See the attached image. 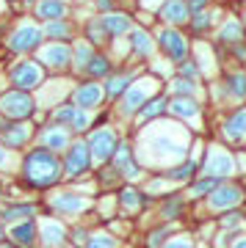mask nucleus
<instances>
[{
	"label": "nucleus",
	"mask_w": 246,
	"mask_h": 248,
	"mask_svg": "<svg viewBox=\"0 0 246 248\" xmlns=\"http://www.w3.org/2000/svg\"><path fill=\"white\" fill-rule=\"evenodd\" d=\"M244 229H246V215H244Z\"/></svg>",
	"instance_id": "56"
},
{
	"label": "nucleus",
	"mask_w": 246,
	"mask_h": 248,
	"mask_svg": "<svg viewBox=\"0 0 246 248\" xmlns=\"http://www.w3.org/2000/svg\"><path fill=\"white\" fill-rule=\"evenodd\" d=\"M193 63H196L199 75H213V69H216V66H213V58H211V50L205 45H196V61Z\"/></svg>",
	"instance_id": "44"
},
{
	"label": "nucleus",
	"mask_w": 246,
	"mask_h": 248,
	"mask_svg": "<svg viewBox=\"0 0 246 248\" xmlns=\"http://www.w3.org/2000/svg\"><path fill=\"white\" fill-rule=\"evenodd\" d=\"M196 174H199V166H196V160L193 157L183 160V163H177V166H172V169H166V171H160V177L166 179V182H172L175 187L188 185Z\"/></svg>",
	"instance_id": "26"
},
{
	"label": "nucleus",
	"mask_w": 246,
	"mask_h": 248,
	"mask_svg": "<svg viewBox=\"0 0 246 248\" xmlns=\"http://www.w3.org/2000/svg\"><path fill=\"white\" fill-rule=\"evenodd\" d=\"M111 169L119 177H124L127 182H136V179L144 177V169L136 163V155H133V143L124 141V138L116 143V152H114V157H111Z\"/></svg>",
	"instance_id": "16"
},
{
	"label": "nucleus",
	"mask_w": 246,
	"mask_h": 248,
	"mask_svg": "<svg viewBox=\"0 0 246 248\" xmlns=\"http://www.w3.org/2000/svg\"><path fill=\"white\" fill-rule=\"evenodd\" d=\"M219 39L221 42H227V45H238V42H244V25L235 22V19H227L219 31Z\"/></svg>",
	"instance_id": "38"
},
{
	"label": "nucleus",
	"mask_w": 246,
	"mask_h": 248,
	"mask_svg": "<svg viewBox=\"0 0 246 248\" xmlns=\"http://www.w3.org/2000/svg\"><path fill=\"white\" fill-rule=\"evenodd\" d=\"M11 166H14V155L6 146H0V171H9Z\"/></svg>",
	"instance_id": "49"
},
{
	"label": "nucleus",
	"mask_w": 246,
	"mask_h": 248,
	"mask_svg": "<svg viewBox=\"0 0 246 248\" xmlns=\"http://www.w3.org/2000/svg\"><path fill=\"white\" fill-rule=\"evenodd\" d=\"M191 130H185L183 124H177L175 119H158V122L147 124L139 130V138L133 143V155L141 169H155L166 171L177 163L188 160L191 152Z\"/></svg>",
	"instance_id": "1"
},
{
	"label": "nucleus",
	"mask_w": 246,
	"mask_h": 248,
	"mask_svg": "<svg viewBox=\"0 0 246 248\" xmlns=\"http://www.w3.org/2000/svg\"><path fill=\"white\" fill-rule=\"evenodd\" d=\"M34 218H39V204L36 202H9L0 210V226L3 229L22 221H34Z\"/></svg>",
	"instance_id": "22"
},
{
	"label": "nucleus",
	"mask_w": 246,
	"mask_h": 248,
	"mask_svg": "<svg viewBox=\"0 0 246 248\" xmlns=\"http://www.w3.org/2000/svg\"><path fill=\"white\" fill-rule=\"evenodd\" d=\"M91 55H94V47L88 45V42H80L78 47H72V66H75V72L86 69V63L91 61Z\"/></svg>",
	"instance_id": "42"
},
{
	"label": "nucleus",
	"mask_w": 246,
	"mask_h": 248,
	"mask_svg": "<svg viewBox=\"0 0 246 248\" xmlns=\"http://www.w3.org/2000/svg\"><path fill=\"white\" fill-rule=\"evenodd\" d=\"M172 97H193V99H199V86L191 83V80L177 78V80H172Z\"/></svg>",
	"instance_id": "43"
},
{
	"label": "nucleus",
	"mask_w": 246,
	"mask_h": 248,
	"mask_svg": "<svg viewBox=\"0 0 246 248\" xmlns=\"http://www.w3.org/2000/svg\"><path fill=\"white\" fill-rule=\"evenodd\" d=\"M139 78L136 72H111L105 80H103V91H105V102H116V99L122 97L124 91H127V86H130L133 80Z\"/></svg>",
	"instance_id": "25"
},
{
	"label": "nucleus",
	"mask_w": 246,
	"mask_h": 248,
	"mask_svg": "<svg viewBox=\"0 0 246 248\" xmlns=\"http://www.w3.org/2000/svg\"><path fill=\"white\" fill-rule=\"evenodd\" d=\"M216 185H219V179L196 174V177L188 182V196H185V199H193V202H199V199H208V196L213 193V187H216Z\"/></svg>",
	"instance_id": "33"
},
{
	"label": "nucleus",
	"mask_w": 246,
	"mask_h": 248,
	"mask_svg": "<svg viewBox=\"0 0 246 248\" xmlns=\"http://www.w3.org/2000/svg\"><path fill=\"white\" fill-rule=\"evenodd\" d=\"M86 240H88V229H86V226H72L70 234H67V243H70L72 248H83Z\"/></svg>",
	"instance_id": "46"
},
{
	"label": "nucleus",
	"mask_w": 246,
	"mask_h": 248,
	"mask_svg": "<svg viewBox=\"0 0 246 248\" xmlns=\"http://www.w3.org/2000/svg\"><path fill=\"white\" fill-rule=\"evenodd\" d=\"M70 102L80 110H86V113L94 116L100 108L105 105V91H103V83H97V80H83L78 83L70 94Z\"/></svg>",
	"instance_id": "12"
},
{
	"label": "nucleus",
	"mask_w": 246,
	"mask_h": 248,
	"mask_svg": "<svg viewBox=\"0 0 246 248\" xmlns=\"http://www.w3.org/2000/svg\"><path fill=\"white\" fill-rule=\"evenodd\" d=\"M160 248H196V240H193L191 234H177L175 232Z\"/></svg>",
	"instance_id": "45"
},
{
	"label": "nucleus",
	"mask_w": 246,
	"mask_h": 248,
	"mask_svg": "<svg viewBox=\"0 0 246 248\" xmlns=\"http://www.w3.org/2000/svg\"><path fill=\"white\" fill-rule=\"evenodd\" d=\"M141 3H144V6H147V9H155V6H158L160 0H141Z\"/></svg>",
	"instance_id": "53"
},
{
	"label": "nucleus",
	"mask_w": 246,
	"mask_h": 248,
	"mask_svg": "<svg viewBox=\"0 0 246 248\" xmlns=\"http://www.w3.org/2000/svg\"><path fill=\"white\" fill-rule=\"evenodd\" d=\"M227 248H246V234H235V237L229 240Z\"/></svg>",
	"instance_id": "50"
},
{
	"label": "nucleus",
	"mask_w": 246,
	"mask_h": 248,
	"mask_svg": "<svg viewBox=\"0 0 246 248\" xmlns=\"http://www.w3.org/2000/svg\"><path fill=\"white\" fill-rule=\"evenodd\" d=\"M19 179L28 190H53L64 182L61 157L42 146H31L19 157Z\"/></svg>",
	"instance_id": "2"
},
{
	"label": "nucleus",
	"mask_w": 246,
	"mask_h": 248,
	"mask_svg": "<svg viewBox=\"0 0 246 248\" xmlns=\"http://www.w3.org/2000/svg\"><path fill=\"white\" fill-rule=\"evenodd\" d=\"M166 116L183 124L185 130L199 133L202 127V102L193 97H166Z\"/></svg>",
	"instance_id": "9"
},
{
	"label": "nucleus",
	"mask_w": 246,
	"mask_h": 248,
	"mask_svg": "<svg viewBox=\"0 0 246 248\" xmlns=\"http://www.w3.org/2000/svg\"><path fill=\"white\" fill-rule=\"evenodd\" d=\"M246 199V190L244 185H238L235 179H227V182H219L213 187V193L205 199V207L216 215H224V213H232L238 210Z\"/></svg>",
	"instance_id": "8"
},
{
	"label": "nucleus",
	"mask_w": 246,
	"mask_h": 248,
	"mask_svg": "<svg viewBox=\"0 0 246 248\" xmlns=\"http://www.w3.org/2000/svg\"><path fill=\"white\" fill-rule=\"evenodd\" d=\"M39 66L50 72H64L72 66V47L67 42H50V45L39 47Z\"/></svg>",
	"instance_id": "17"
},
{
	"label": "nucleus",
	"mask_w": 246,
	"mask_h": 248,
	"mask_svg": "<svg viewBox=\"0 0 246 248\" xmlns=\"http://www.w3.org/2000/svg\"><path fill=\"white\" fill-rule=\"evenodd\" d=\"M175 232H177L175 223H163V226H155V229L147 234V248H160L169 237H172V234H175Z\"/></svg>",
	"instance_id": "39"
},
{
	"label": "nucleus",
	"mask_w": 246,
	"mask_h": 248,
	"mask_svg": "<svg viewBox=\"0 0 246 248\" xmlns=\"http://www.w3.org/2000/svg\"><path fill=\"white\" fill-rule=\"evenodd\" d=\"M185 6H188V11H202L208 6V0H188Z\"/></svg>",
	"instance_id": "51"
},
{
	"label": "nucleus",
	"mask_w": 246,
	"mask_h": 248,
	"mask_svg": "<svg viewBox=\"0 0 246 248\" xmlns=\"http://www.w3.org/2000/svg\"><path fill=\"white\" fill-rule=\"evenodd\" d=\"M83 248H119V237H114L111 232H88Z\"/></svg>",
	"instance_id": "37"
},
{
	"label": "nucleus",
	"mask_w": 246,
	"mask_h": 248,
	"mask_svg": "<svg viewBox=\"0 0 246 248\" xmlns=\"http://www.w3.org/2000/svg\"><path fill=\"white\" fill-rule=\"evenodd\" d=\"M163 116H166V97H163V94H158V97H152L150 102L139 110V113L133 116V122H136V127L141 130V127H147V124L163 119Z\"/></svg>",
	"instance_id": "28"
},
{
	"label": "nucleus",
	"mask_w": 246,
	"mask_h": 248,
	"mask_svg": "<svg viewBox=\"0 0 246 248\" xmlns=\"http://www.w3.org/2000/svg\"><path fill=\"white\" fill-rule=\"evenodd\" d=\"M36 146H42V149L53 152V155H58L61 157L64 152H67V146L72 143V135L64 130V127H58V124H44V127H39L36 130Z\"/></svg>",
	"instance_id": "19"
},
{
	"label": "nucleus",
	"mask_w": 246,
	"mask_h": 248,
	"mask_svg": "<svg viewBox=\"0 0 246 248\" xmlns=\"http://www.w3.org/2000/svg\"><path fill=\"white\" fill-rule=\"evenodd\" d=\"M9 80H11V86L17 91H25V94H34L39 86L44 83V69L39 66L36 61H19L11 66L9 72Z\"/></svg>",
	"instance_id": "15"
},
{
	"label": "nucleus",
	"mask_w": 246,
	"mask_h": 248,
	"mask_svg": "<svg viewBox=\"0 0 246 248\" xmlns=\"http://www.w3.org/2000/svg\"><path fill=\"white\" fill-rule=\"evenodd\" d=\"M180 78H183V80H191V83H196V80L202 78V75H199V69H196V63L188 58V61L180 63Z\"/></svg>",
	"instance_id": "47"
},
{
	"label": "nucleus",
	"mask_w": 246,
	"mask_h": 248,
	"mask_svg": "<svg viewBox=\"0 0 246 248\" xmlns=\"http://www.w3.org/2000/svg\"><path fill=\"white\" fill-rule=\"evenodd\" d=\"M36 127L31 122H0V146H6L9 152L25 149L28 143L34 141Z\"/></svg>",
	"instance_id": "14"
},
{
	"label": "nucleus",
	"mask_w": 246,
	"mask_h": 248,
	"mask_svg": "<svg viewBox=\"0 0 246 248\" xmlns=\"http://www.w3.org/2000/svg\"><path fill=\"white\" fill-rule=\"evenodd\" d=\"M36 110L39 108H36L34 94H25V91L17 89H9L0 94V116L6 122H31Z\"/></svg>",
	"instance_id": "7"
},
{
	"label": "nucleus",
	"mask_w": 246,
	"mask_h": 248,
	"mask_svg": "<svg viewBox=\"0 0 246 248\" xmlns=\"http://www.w3.org/2000/svg\"><path fill=\"white\" fill-rule=\"evenodd\" d=\"M50 122L58 124V127H64V130H67L72 138H83V135H86L91 127H94V119H91V113L80 110V108H75L72 102H64V105L53 108Z\"/></svg>",
	"instance_id": "10"
},
{
	"label": "nucleus",
	"mask_w": 246,
	"mask_h": 248,
	"mask_svg": "<svg viewBox=\"0 0 246 248\" xmlns=\"http://www.w3.org/2000/svg\"><path fill=\"white\" fill-rule=\"evenodd\" d=\"M64 248H72V246H64Z\"/></svg>",
	"instance_id": "57"
},
{
	"label": "nucleus",
	"mask_w": 246,
	"mask_h": 248,
	"mask_svg": "<svg viewBox=\"0 0 246 248\" xmlns=\"http://www.w3.org/2000/svg\"><path fill=\"white\" fill-rule=\"evenodd\" d=\"M158 45H160V50H163V55H166L169 61H175L177 66H180L183 61H188V39H185L180 31H175V28L160 31Z\"/></svg>",
	"instance_id": "21"
},
{
	"label": "nucleus",
	"mask_w": 246,
	"mask_h": 248,
	"mask_svg": "<svg viewBox=\"0 0 246 248\" xmlns=\"http://www.w3.org/2000/svg\"><path fill=\"white\" fill-rule=\"evenodd\" d=\"M42 47V31L36 25H19L14 33L9 36V50L11 53H31Z\"/></svg>",
	"instance_id": "23"
},
{
	"label": "nucleus",
	"mask_w": 246,
	"mask_h": 248,
	"mask_svg": "<svg viewBox=\"0 0 246 248\" xmlns=\"http://www.w3.org/2000/svg\"><path fill=\"white\" fill-rule=\"evenodd\" d=\"M83 141L88 146V155H91V166H108L111 157L116 152V143L122 141V135L116 133V127H108V124H94Z\"/></svg>",
	"instance_id": "5"
},
{
	"label": "nucleus",
	"mask_w": 246,
	"mask_h": 248,
	"mask_svg": "<svg viewBox=\"0 0 246 248\" xmlns=\"http://www.w3.org/2000/svg\"><path fill=\"white\" fill-rule=\"evenodd\" d=\"M72 94V83L70 80H61V78H55L50 80V83H42L39 89H36L34 99H36V108H58L67 102V97Z\"/></svg>",
	"instance_id": "18"
},
{
	"label": "nucleus",
	"mask_w": 246,
	"mask_h": 248,
	"mask_svg": "<svg viewBox=\"0 0 246 248\" xmlns=\"http://www.w3.org/2000/svg\"><path fill=\"white\" fill-rule=\"evenodd\" d=\"M94 207L91 196L80 193V190H55L53 196H47V210L53 218H67L75 221L80 215H86Z\"/></svg>",
	"instance_id": "6"
},
{
	"label": "nucleus",
	"mask_w": 246,
	"mask_h": 248,
	"mask_svg": "<svg viewBox=\"0 0 246 248\" xmlns=\"http://www.w3.org/2000/svg\"><path fill=\"white\" fill-rule=\"evenodd\" d=\"M244 229V215L232 210V213H224L219 218V232H227V234H241Z\"/></svg>",
	"instance_id": "40"
},
{
	"label": "nucleus",
	"mask_w": 246,
	"mask_h": 248,
	"mask_svg": "<svg viewBox=\"0 0 246 248\" xmlns=\"http://www.w3.org/2000/svg\"><path fill=\"white\" fill-rule=\"evenodd\" d=\"M114 199H116V204L122 207V213H127V215L141 213V210L147 207V202H150V196L144 193V190H139L136 185H124Z\"/></svg>",
	"instance_id": "24"
},
{
	"label": "nucleus",
	"mask_w": 246,
	"mask_h": 248,
	"mask_svg": "<svg viewBox=\"0 0 246 248\" xmlns=\"http://www.w3.org/2000/svg\"><path fill=\"white\" fill-rule=\"evenodd\" d=\"M193 31H196V33H202V31H208V28H211V14H202V11H199V14H196V17H193Z\"/></svg>",
	"instance_id": "48"
},
{
	"label": "nucleus",
	"mask_w": 246,
	"mask_h": 248,
	"mask_svg": "<svg viewBox=\"0 0 246 248\" xmlns=\"http://www.w3.org/2000/svg\"><path fill=\"white\" fill-rule=\"evenodd\" d=\"M221 138H224V146H238V143H246V105L235 108L224 116L221 122Z\"/></svg>",
	"instance_id": "20"
},
{
	"label": "nucleus",
	"mask_w": 246,
	"mask_h": 248,
	"mask_svg": "<svg viewBox=\"0 0 246 248\" xmlns=\"http://www.w3.org/2000/svg\"><path fill=\"white\" fill-rule=\"evenodd\" d=\"M100 22H103V28H105V36H122L133 28L130 17H124V14H108V17L100 19Z\"/></svg>",
	"instance_id": "35"
},
{
	"label": "nucleus",
	"mask_w": 246,
	"mask_h": 248,
	"mask_svg": "<svg viewBox=\"0 0 246 248\" xmlns=\"http://www.w3.org/2000/svg\"><path fill=\"white\" fill-rule=\"evenodd\" d=\"M158 94H160V80L155 75H139L127 86V91L116 99V113H119V119H133L141 108L147 105L152 97H158Z\"/></svg>",
	"instance_id": "3"
},
{
	"label": "nucleus",
	"mask_w": 246,
	"mask_h": 248,
	"mask_svg": "<svg viewBox=\"0 0 246 248\" xmlns=\"http://www.w3.org/2000/svg\"><path fill=\"white\" fill-rule=\"evenodd\" d=\"M97 9H103V11L111 9V0H97Z\"/></svg>",
	"instance_id": "52"
},
{
	"label": "nucleus",
	"mask_w": 246,
	"mask_h": 248,
	"mask_svg": "<svg viewBox=\"0 0 246 248\" xmlns=\"http://www.w3.org/2000/svg\"><path fill=\"white\" fill-rule=\"evenodd\" d=\"M114 72V63H111V58L103 53H94L91 55V61L86 63V69H83V75H86L88 80H97V83H103V80L108 78Z\"/></svg>",
	"instance_id": "31"
},
{
	"label": "nucleus",
	"mask_w": 246,
	"mask_h": 248,
	"mask_svg": "<svg viewBox=\"0 0 246 248\" xmlns=\"http://www.w3.org/2000/svg\"><path fill=\"white\" fill-rule=\"evenodd\" d=\"M196 166H199L202 177H213L219 182H227V179H232L238 174L235 152H229L224 143H211L202 155V163H196Z\"/></svg>",
	"instance_id": "4"
},
{
	"label": "nucleus",
	"mask_w": 246,
	"mask_h": 248,
	"mask_svg": "<svg viewBox=\"0 0 246 248\" xmlns=\"http://www.w3.org/2000/svg\"><path fill=\"white\" fill-rule=\"evenodd\" d=\"M6 240L14 243L17 248H36V218L34 221H22V223L9 226Z\"/></svg>",
	"instance_id": "27"
},
{
	"label": "nucleus",
	"mask_w": 246,
	"mask_h": 248,
	"mask_svg": "<svg viewBox=\"0 0 246 248\" xmlns=\"http://www.w3.org/2000/svg\"><path fill=\"white\" fill-rule=\"evenodd\" d=\"M221 97L229 102H244L246 99V72H229L221 86Z\"/></svg>",
	"instance_id": "29"
},
{
	"label": "nucleus",
	"mask_w": 246,
	"mask_h": 248,
	"mask_svg": "<svg viewBox=\"0 0 246 248\" xmlns=\"http://www.w3.org/2000/svg\"><path fill=\"white\" fill-rule=\"evenodd\" d=\"M44 33L50 36V42H64V39L72 36V25L67 19H53V22L44 25Z\"/></svg>",
	"instance_id": "41"
},
{
	"label": "nucleus",
	"mask_w": 246,
	"mask_h": 248,
	"mask_svg": "<svg viewBox=\"0 0 246 248\" xmlns=\"http://www.w3.org/2000/svg\"><path fill=\"white\" fill-rule=\"evenodd\" d=\"M3 240H6V229H3V226H0V243H3Z\"/></svg>",
	"instance_id": "55"
},
{
	"label": "nucleus",
	"mask_w": 246,
	"mask_h": 248,
	"mask_svg": "<svg viewBox=\"0 0 246 248\" xmlns=\"http://www.w3.org/2000/svg\"><path fill=\"white\" fill-rule=\"evenodd\" d=\"M91 169H94V166H91V155H88L86 141H83V138H72V143L61 155L64 179H83Z\"/></svg>",
	"instance_id": "11"
},
{
	"label": "nucleus",
	"mask_w": 246,
	"mask_h": 248,
	"mask_svg": "<svg viewBox=\"0 0 246 248\" xmlns=\"http://www.w3.org/2000/svg\"><path fill=\"white\" fill-rule=\"evenodd\" d=\"M130 50L139 55V58H152V53H155V42L150 39L147 31L136 28V31H130Z\"/></svg>",
	"instance_id": "34"
},
{
	"label": "nucleus",
	"mask_w": 246,
	"mask_h": 248,
	"mask_svg": "<svg viewBox=\"0 0 246 248\" xmlns=\"http://www.w3.org/2000/svg\"><path fill=\"white\" fill-rule=\"evenodd\" d=\"M36 14L47 22H53V19H61L67 14V6H64L61 0H42L39 6H36Z\"/></svg>",
	"instance_id": "36"
},
{
	"label": "nucleus",
	"mask_w": 246,
	"mask_h": 248,
	"mask_svg": "<svg viewBox=\"0 0 246 248\" xmlns=\"http://www.w3.org/2000/svg\"><path fill=\"white\" fill-rule=\"evenodd\" d=\"M158 215H160V221L163 223H177L185 215V199L183 196H177V193H169L166 199L160 202Z\"/></svg>",
	"instance_id": "30"
},
{
	"label": "nucleus",
	"mask_w": 246,
	"mask_h": 248,
	"mask_svg": "<svg viewBox=\"0 0 246 248\" xmlns=\"http://www.w3.org/2000/svg\"><path fill=\"white\" fill-rule=\"evenodd\" d=\"M0 248H17V246H14V243H9V240H3V243H0Z\"/></svg>",
	"instance_id": "54"
},
{
	"label": "nucleus",
	"mask_w": 246,
	"mask_h": 248,
	"mask_svg": "<svg viewBox=\"0 0 246 248\" xmlns=\"http://www.w3.org/2000/svg\"><path fill=\"white\" fill-rule=\"evenodd\" d=\"M160 17L166 19V22H172V25L188 22V6H185V0H166L160 6Z\"/></svg>",
	"instance_id": "32"
},
{
	"label": "nucleus",
	"mask_w": 246,
	"mask_h": 248,
	"mask_svg": "<svg viewBox=\"0 0 246 248\" xmlns=\"http://www.w3.org/2000/svg\"><path fill=\"white\" fill-rule=\"evenodd\" d=\"M67 234H70V226L61 218H50V215L47 218H36V246L64 248V246H70Z\"/></svg>",
	"instance_id": "13"
}]
</instances>
